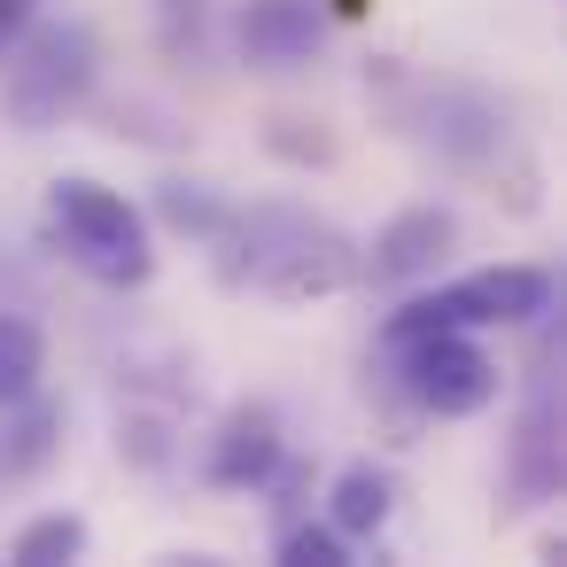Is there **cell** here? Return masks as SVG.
Returning <instances> with one entry per match:
<instances>
[{
  "label": "cell",
  "instance_id": "cell-1",
  "mask_svg": "<svg viewBox=\"0 0 567 567\" xmlns=\"http://www.w3.org/2000/svg\"><path fill=\"white\" fill-rule=\"evenodd\" d=\"M210 249H226V280H241L272 303H319V296H342L358 280V241L296 203L234 210Z\"/></svg>",
  "mask_w": 567,
  "mask_h": 567
},
{
  "label": "cell",
  "instance_id": "cell-2",
  "mask_svg": "<svg viewBox=\"0 0 567 567\" xmlns=\"http://www.w3.org/2000/svg\"><path fill=\"white\" fill-rule=\"evenodd\" d=\"M48 234H55V249H63L86 280H102V288H141V280L156 272L148 218H141L117 187H102V179H86V172H71V179L48 187Z\"/></svg>",
  "mask_w": 567,
  "mask_h": 567
},
{
  "label": "cell",
  "instance_id": "cell-3",
  "mask_svg": "<svg viewBox=\"0 0 567 567\" xmlns=\"http://www.w3.org/2000/svg\"><path fill=\"white\" fill-rule=\"evenodd\" d=\"M559 303V280L544 265H489L466 272L451 288H420L412 303L389 311V342H420V334H466V327H528Z\"/></svg>",
  "mask_w": 567,
  "mask_h": 567
},
{
  "label": "cell",
  "instance_id": "cell-4",
  "mask_svg": "<svg viewBox=\"0 0 567 567\" xmlns=\"http://www.w3.org/2000/svg\"><path fill=\"white\" fill-rule=\"evenodd\" d=\"M102 63H94V32L86 24H32L9 55V86H0V102H9V117L24 133H55L63 117L86 110Z\"/></svg>",
  "mask_w": 567,
  "mask_h": 567
},
{
  "label": "cell",
  "instance_id": "cell-5",
  "mask_svg": "<svg viewBox=\"0 0 567 567\" xmlns=\"http://www.w3.org/2000/svg\"><path fill=\"white\" fill-rule=\"evenodd\" d=\"M396 350V373L412 389L420 412L435 420H474L497 404V358L466 334H420V342H389Z\"/></svg>",
  "mask_w": 567,
  "mask_h": 567
},
{
  "label": "cell",
  "instance_id": "cell-6",
  "mask_svg": "<svg viewBox=\"0 0 567 567\" xmlns=\"http://www.w3.org/2000/svg\"><path fill=\"white\" fill-rule=\"evenodd\" d=\"M451 249H458V218L443 203H412V210H396L373 234V249L358 257V272L381 280V288H420V280H435V265Z\"/></svg>",
  "mask_w": 567,
  "mask_h": 567
},
{
  "label": "cell",
  "instance_id": "cell-7",
  "mask_svg": "<svg viewBox=\"0 0 567 567\" xmlns=\"http://www.w3.org/2000/svg\"><path fill=\"white\" fill-rule=\"evenodd\" d=\"M327 40V9L319 0H241L234 17V48L249 71H303Z\"/></svg>",
  "mask_w": 567,
  "mask_h": 567
},
{
  "label": "cell",
  "instance_id": "cell-8",
  "mask_svg": "<svg viewBox=\"0 0 567 567\" xmlns=\"http://www.w3.org/2000/svg\"><path fill=\"white\" fill-rule=\"evenodd\" d=\"M280 458H288L280 412H272V404H234V412L218 420V435H210L203 474H210L218 489H265V482L280 474Z\"/></svg>",
  "mask_w": 567,
  "mask_h": 567
},
{
  "label": "cell",
  "instance_id": "cell-9",
  "mask_svg": "<svg viewBox=\"0 0 567 567\" xmlns=\"http://www.w3.org/2000/svg\"><path fill=\"white\" fill-rule=\"evenodd\" d=\"M420 141L443 156V164H482L497 141H505V117L489 94L474 86H427L420 94Z\"/></svg>",
  "mask_w": 567,
  "mask_h": 567
},
{
  "label": "cell",
  "instance_id": "cell-10",
  "mask_svg": "<svg viewBox=\"0 0 567 567\" xmlns=\"http://www.w3.org/2000/svg\"><path fill=\"white\" fill-rule=\"evenodd\" d=\"M389 513H396V482H389V466L358 458V466L334 474V489H327V528H334V536L373 544V536L389 528Z\"/></svg>",
  "mask_w": 567,
  "mask_h": 567
},
{
  "label": "cell",
  "instance_id": "cell-11",
  "mask_svg": "<svg viewBox=\"0 0 567 567\" xmlns=\"http://www.w3.org/2000/svg\"><path fill=\"white\" fill-rule=\"evenodd\" d=\"M513 482H520L528 505L559 497V396L551 389H536V404H528V420L513 435Z\"/></svg>",
  "mask_w": 567,
  "mask_h": 567
},
{
  "label": "cell",
  "instance_id": "cell-12",
  "mask_svg": "<svg viewBox=\"0 0 567 567\" xmlns=\"http://www.w3.org/2000/svg\"><path fill=\"white\" fill-rule=\"evenodd\" d=\"M71 559H86V513H71V505L24 520L9 544V567H71Z\"/></svg>",
  "mask_w": 567,
  "mask_h": 567
},
{
  "label": "cell",
  "instance_id": "cell-13",
  "mask_svg": "<svg viewBox=\"0 0 567 567\" xmlns=\"http://www.w3.org/2000/svg\"><path fill=\"white\" fill-rule=\"evenodd\" d=\"M48 373V334L24 319V311H0V412L24 404Z\"/></svg>",
  "mask_w": 567,
  "mask_h": 567
},
{
  "label": "cell",
  "instance_id": "cell-14",
  "mask_svg": "<svg viewBox=\"0 0 567 567\" xmlns=\"http://www.w3.org/2000/svg\"><path fill=\"white\" fill-rule=\"evenodd\" d=\"M24 420H17V435H9V451H0V466H9V474H32L48 451H55V427H63V412L55 404H40V389L17 404Z\"/></svg>",
  "mask_w": 567,
  "mask_h": 567
},
{
  "label": "cell",
  "instance_id": "cell-15",
  "mask_svg": "<svg viewBox=\"0 0 567 567\" xmlns=\"http://www.w3.org/2000/svg\"><path fill=\"white\" fill-rule=\"evenodd\" d=\"M156 203H164V218H172L179 234H195V241H218L226 218H234V203H218V195H203V187H179V179H172Z\"/></svg>",
  "mask_w": 567,
  "mask_h": 567
},
{
  "label": "cell",
  "instance_id": "cell-16",
  "mask_svg": "<svg viewBox=\"0 0 567 567\" xmlns=\"http://www.w3.org/2000/svg\"><path fill=\"white\" fill-rule=\"evenodd\" d=\"M280 559H288V567H350V536H334L327 520H319V528L296 520V528H280Z\"/></svg>",
  "mask_w": 567,
  "mask_h": 567
},
{
  "label": "cell",
  "instance_id": "cell-17",
  "mask_svg": "<svg viewBox=\"0 0 567 567\" xmlns=\"http://www.w3.org/2000/svg\"><path fill=\"white\" fill-rule=\"evenodd\" d=\"M164 48L172 55H203V0H164Z\"/></svg>",
  "mask_w": 567,
  "mask_h": 567
},
{
  "label": "cell",
  "instance_id": "cell-18",
  "mask_svg": "<svg viewBox=\"0 0 567 567\" xmlns=\"http://www.w3.org/2000/svg\"><path fill=\"white\" fill-rule=\"evenodd\" d=\"M24 17H32V0H0V48L24 32Z\"/></svg>",
  "mask_w": 567,
  "mask_h": 567
},
{
  "label": "cell",
  "instance_id": "cell-19",
  "mask_svg": "<svg viewBox=\"0 0 567 567\" xmlns=\"http://www.w3.org/2000/svg\"><path fill=\"white\" fill-rule=\"evenodd\" d=\"M334 9H342V17H358V9H365V0H334Z\"/></svg>",
  "mask_w": 567,
  "mask_h": 567
}]
</instances>
